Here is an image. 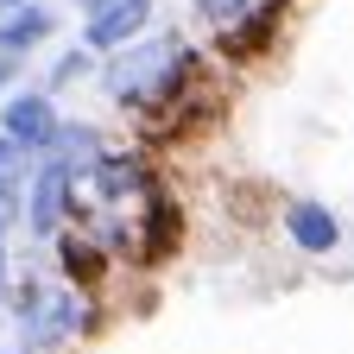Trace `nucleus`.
Returning <instances> with one entry per match:
<instances>
[{
    "instance_id": "nucleus-1",
    "label": "nucleus",
    "mask_w": 354,
    "mask_h": 354,
    "mask_svg": "<svg viewBox=\"0 0 354 354\" xmlns=\"http://www.w3.org/2000/svg\"><path fill=\"white\" fill-rule=\"evenodd\" d=\"M95 82H102V95L120 114H133V120L146 127V120L171 114L190 88H203L209 82V64H203V51H196L184 32H158L152 26V32H140L133 44L108 51L95 64Z\"/></svg>"
},
{
    "instance_id": "nucleus-2",
    "label": "nucleus",
    "mask_w": 354,
    "mask_h": 354,
    "mask_svg": "<svg viewBox=\"0 0 354 354\" xmlns=\"http://www.w3.org/2000/svg\"><path fill=\"white\" fill-rule=\"evenodd\" d=\"M82 184L57 165V158H38L32 165V177H26V196H19V228L32 234V241H51L57 228H70V221L82 215Z\"/></svg>"
},
{
    "instance_id": "nucleus-3",
    "label": "nucleus",
    "mask_w": 354,
    "mask_h": 354,
    "mask_svg": "<svg viewBox=\"0 0 354 354\" xmlns=\"http://www.w3.org/2000/svg\"><path fill=\"white\" fill-rule=\"evenodd\" d=\"M285 19H291V0H253L241 19H228V26L215 32V57L234 64V70H247V64H259V57H272V44H279Z\"/></svg>"
},
{
    "instance_id": "nucleus-4",
    "label": "nucleus",
    "mask_w": 354,
    "mask_h": 354,
    "mask_svg": "<svg viewBox=\"0 0 354 354\" xmlns=\"http://www.w3.org/2000/svg\"><path fill=\"white\" fill-rule=\"evenodd\" d=\"M57 127H64V114H57V95L44 82H19L7 102H0V133L7 140H19L32 158H44L57 146Z\"/></svg>"
},
{
    "instance_id": "nucleus-5",
    "label": "nucleus",
    "mask_w": 354,
    "mask_h": 354,
    "mask_svg": "<svg viewBox=\"0 0 354 354\" xmlns=\"http://www.w3.org/2000/svg\"><path fill=\"white\" fill-rule=\"evenodd\" d=\"M152 184H158V171H152L146 146H108V152L95 158V171H88L82 190H95L102 209H127V203H140Z\"/></svg>"
},
{
    "instance_id": "nucleus-6",
    "label": "nucleus",
    "mask_w": 354,
    "mask_h": 354,
    "mask_svg": "<svg viewBox=\"0 0 354 354\" xmlns=\"http://www.w3.org/2000/svg\"><path fill=\"white\" fill-rule=\"evenodd\" d=\"M82 329H88L82 291H76V285H70V291H44V304L19 323V354H51V348H64V342L82 335Z\"/></svg>"
},
{
    "instance_id": "nucleus-7",
    "label": "nucleus",
    "mask_w": 354,
    "mask_h": 354,
    "mask_svg": "<svg viewBox=\"0 0 354 354\" xmlns=\"http://www.w3.org/2000/svg\"><path fill=\"white\" fill-rule=\"evenodd\" d=\"M177 247H184V209H177V196L165 184H152L140 196V234H133V259L140 266H165L177 259Z\"/></svg>"
},
{
    "instance_id": "nucleus-8",
    "label": "nucleus",
    "mask_w": 354,
    "mask_h": 354,
    "mask_svg": "<svg viewBox=\"0 0 354 354\" xmlns=\"http://www.w3.org/2000/svg\"><path fill=\"white\" fill-rule=\"evenodd\" d=\"M152 19H158V0H114V7H102V13H88L82 19V44L88 51H120V44H133L140 32H152Z\"/></svg>"
},
{
    "instance_id": "nucleus-9",
    "label": "nucleus",
    "mask_w": 354,
    "mask_h": 354,
    "mask_svg": "<svg viewBox=\"0 0 354 354\" xmlns=\"http://www.w3.org/2000/svg\"><path fill=\"white\" fill-rule=\"evenodd\" d=\"M285 234H291L297 253L329 259V253L342 247V221H335V209L317 203V196H291V203H285Z\"/></svg>"
},
{
    "instance_id": "nucleus-10",
    "label": "nucleus",
    "mask_w": 354,
    "mask_h": 354,
    "mask_svg": "<svg viewBox=\"0 0 354 354\" xmlns=\"http://www.w3.org/2000/svg\"><path fill=\"white\" fill-rule=\"evenodd\" d=\"M51 253H57L64 285H76V291H95V285L108 279V266H114V253H108L95 234H76V228H57V234H51Z\"/></svg>"
},
{
    "instance_id": "nucleus-11",
    "label": "nucleus",
    "mask_w": 354,
    "mask_h": 354,
    "mask_svg": "<svg viewBox=\"0 0 354 354\" xmlns=\"http://www.w3.org/2000/svg\"><path fill=\"white\" fill-rule=\"evenodd\" d=\"M57 26H64V13H57V7H44V0H26V7L0 13V44H7V51H19V57H32V51H44V44L57 38Z\"/></svg>"
},
{
    "instance_id": "nucleus-12",
    "label": "nucleus",
    "mask_w": 354,
    "mask_h": 354,
    "mask_svg": "<svg viewBox=\"0 0 354 354\" xmlns=\"http://www.w3.org/2000/svg\"><path fill=\"white\" fill-rule=\"evenodd\" d=\"M108 146H114V140H108L95 120H64V127H57V146L44 152V158H57L76 184H88V171H95V158H102Z\"/></svg>"
},
{
    "instance_id": "nucleus-13",
    "label": "nucleus",
    "mask_w": 354,
    "mask_h": 354,
    "mask_svg": "<svg viewBox=\"0 0 354 354\" xmlns=\"http://www.w3.org/2000/svg\"><path fill=\"white\" fill-rule=\"evenodd\" d=\"M95 64H102V51H88V44L76 38V44H64V51L51 57V70H44V88H51V95H64V88H76V82L95 76Z\"/></svg>"
},
{
    "instance_id": "nucleus-14",
    "label": "nucleus",
    "mask_w": 354,
    "mask_h": 354,
    "mask_svg": "<svg viewBox=\"0 0 354 354\" xmlns=\"http://www.w3.org/2000/svg\"><path fill=\"white\" fill-rule=\"evenodd\" d=\"M32 165H38V158H32L19 140H7V133H0V190H26Z\"/></svg>"
},
{
    "instance_id": "nucleus-15",
    "label": "nucleus",
    "mask_w": 354,
    "mask_h": 354,
    "mask_svg": "<svg viewBox=\"0 0 354 354\" xmlns=\"http://www.w3.org/2000/svg\"><path fill=\"white\" fill-rule=\"evenodd\" d=\"M253 7V0H190V13L209 26V32H221V26H228V19H241Z\"/></svg>"
},
{
    "instance_id": "nucleus-16",
    "label": "nucleus",
    "mask_w": 354,
    "mask_h": 354,
    "mask_svg": "<svg viewBox=\"0 0 354 354\" xmlns=\"http://www.w3.org/2000/svg\"><path fill=\"white\" fill-rule=\"evenodd\" d=\"M19 82H26V57H19V51H7V44H0V102H7V95H13Z\"/></svg>"
},
{
    "instance_id": "nucleus-17",
    "label": "nucleus",
    "mask_w": 354,
    "mask_h": 354,
    "mask_svg": "<svg viewBox=\"0 0 354 354\" xmlns=\"http://www.w3.org/2000/svg\"><path fill=\"white\" fill-rule=\"evenodd\" d=\"M7 285H13V266H7V241H0V304H7Z\"/></svg>"
},
{
    "instance_id": "nucleus-18",
    "label": "nucleus",
    "mask_w": 354,
    "mask_h": 354,
    "mask_svg": "<svg viewBox=\"0 0 354 354\" xmlns=\"http://www.w3.org/2000/svg\"><path fill=\"white\" fill-rule=\"evenodd\" d=\"M70 7H76V13L88 19V13H102V7H114V0H70Z\"/></svg>"
},
{
    "instance_id": "nucleus-19",
    "label": "nucleus",
    "mask_w": 354,
    "mask_h": 354,
    "mask_svg": "<svg viewBox=\"0 0 354 354\" xmlns=\"http://www.w3.org/2000/svg\"><path fill=\"white\" fill-rule=\"evenodd\" d=\"M13 7H26V0H0V13H13Z\"/></svg>"
}]
</instances>
